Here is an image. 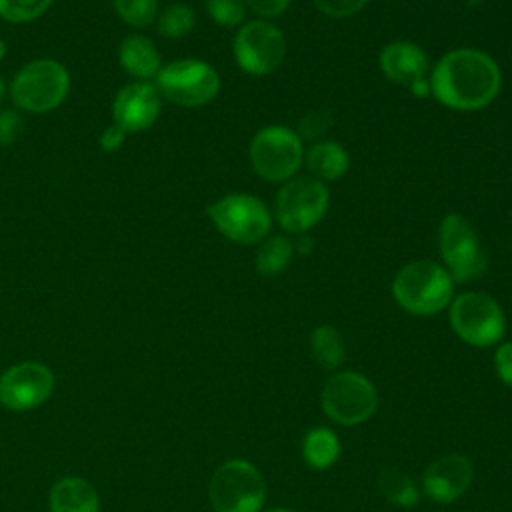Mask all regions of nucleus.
Listing matches in <instances>:
<instances>
[{
	"mask_svg": "<svg viewBox=\"0 0 512 512\" xmlns=\"http://www.w3.org/2000/svg\"><path fill=\"white\" fill-rule=\"evenodd\" d=\"M502 84L500 68L492 56L474 48L446 52L430 76V92L452 110H480L488 106Z\"/></svg>",
	"mask_w": 512,
	"mask_h": 512,
	"instance_id": "1",
	"label": "nucleus"
},
{
	"mask_svg": "<svg viewBox=\"0 0 512 512\" xmlns=\"http://www.w3.org/2000/svg\"><path fill=\"white\" fill-rule=\"evenodd\" d=\"M392 294L406 312L432 316L452 302L454 280L444 266L432 260H416L396 274Z\"/></svg>",
	"mask_w": 512,
	"mask_h": 512,
	"instance_id": "2",
	"label": "nucleus"
},
{
	"mask_svg": "<svg viewBox=\"0 0 512 512\" xmlns=\"http://www.w3.org/2000/svg\"><path fill=\"white\" fill-rule=\"evenodd\" d=\"M208 496L216 512H260L266 486L254 464L234 458L216 468Z\"/></svg>",
	"mask_w": 512,
	"mask_h": 512,
	"instance_id": "3",
	"label": "nucleus"
},
{
	"mask_svg": "<svg viewBox=\"0 0 512 512\" xmlns=\"http://www.w3.org/2000/svg\"><path fill=\"white\" fill-rule=\"evenodd\" d=\"M212 224L232 242L258 244L272 226V214L266 204L252 194H228L208 206Z\"/></svg>",
	"mask_w": 512,
	"mask_h": 512,
	"instance_id": "4",
	"label": "nucleus"
},
{
	"mask_svg": "<svg viewBox=\"0 0 512 512\" xmlns=\"http://www.w3.org/2000/svg\"><path fill=\"white\" fill-rule=\"evenodd\" d=\"M70 88L66 68L48 58L32 60L20 68L10 92L18 108L28 112H48L62 104Z\"/></svg>",
	"mask_w": 512,
	"mask_h": 512,
	"instance_id": "5",
	"label": "nucleus"
},
{
	"mask_svg": "<svg viewBox=\"0 0 512 512\" xmlns=\"http://www.w3.org/2000/svg\"><path fill=\"white\" fill-rule=\"evenodd\" d=\"M450 326L472 346L496 344L506 332V316L500 304L484 292H464L450 302Z\"/></svg>",
	"mask_w": 512,
	"mask_h": 512,
	"instance_id": "6",
	"label": "nucleus"
},
{
	"mask_svg": "<svg viewBox=\"0 0 512 512\" xmlns=\"http://www.w3.org/2000/svg\"><path fill=\"white\" fill-rule=\"evenodd\" d=\"M322 410L338 424L356 426L366 422L378 408V392L358 372H336L322 388Z\"/></svg>",
	"mask_w": 512,
	"mask_h": 512,
	"instance_id": "7",
	"label": "nucleus"
},
{
	"mask_svg": "<svg viewBox=\"0 0 512 512\" xmlns=\"http://www.w3.org/2000/svg\"><path fill=\"white\" fill-rule=\"evenodd\" d=\"M250 162L268 182H288L304 162L300 136L286 126H266L250 142Z\"/></svg>",
	"mask_w": 512,
	"mask_h": 512,
	"instance_id": "8",
	"label": "nucleus"
},
{
	"mask_svg": "<svg viewBox=\"0 0 512 512\" xmlns=\"http://www.w3.org/2000/svg\"><path fill=\"white\" fill-rule=\"evenodd\" d=\"M156 88L170 102L186 108L204 106L216 98L220 78L216 70L202 60H174L156 74Z\"/></svg>",
	"mask_w": 512,
	"mask_h": 512,
	"instance_id": "9",
	"label": "nucleus"
},
{
	"mask_svg": "<svg viewBox=\"0 0 512 512\" xmlns=\"http://www.w3.org/2000/svg\"><path fill=\"white\" fill-rule=\"evenodd\" d=\"M328 188L308 176L290 178L276 196V220L290 234H306L328 210Z\"/></svg>",
	"mask_w": 512,
	"mask_h": 512,
	"instance_id": "10",
	"label": "nucleus"
},
{
	"mask_svg": "<svg viewBox=\"0 0 512 512\" xmlns=\"http://www.w3.org/2000/svg\"><path fill=\"white\" fill-rule=\"evenodd\" d=\"M440 254L454 282L478 278L486 268V256L472 224L460 214H446L438 230Z\"/></svg>",
	"mask_w": 512,
	"mask_h": 512,
	"instance_id": "11",
	"label": "nucleus"
},
{
	"mask_svg": "<svg viewBox=\"0 0 512 512\" xmlns=\"http://www.w3.org/2000/svg\"><path fill=\"white\" fill-rule=\"evenodd\" d=\"M234 58L238 66L252 76L274 72L286 54V40L280 28L266 20L246 22L234 38Z\"/></svg>",
	"mask_w": 512,
	"mask_h": 512,
	"instance_id": "12",
	"label": "nucleus"
},
{
	"mask_svg": "<svg viewBox=\"0 0 512 512\" xmlns=\"http://www.w3.org/2000/svg\"><path fill=\"white\" fill-rule=\"evenodd\" d=\"M54 390V374L42 362H18L0 376V404L26 412L44 404Z\"/></svg>",
	"mask_w": 512,
	"mask_h": 512,
	"instance_id": "13",
	"label": "nucleus"
},
{
	"mask_svg": "<svg viewBox=\"0 0 512 512\" xmlns=\"http://www.w3.org/2000/svg\"><path fill=\"white\" fill-rule=\"evenodd\" d=\"M160 114V92L146 80L124 86L112 104L114 124L124 132H140L154 124Z\"/></svg>",
	"mask_w": 512,
	"mask_h": 512,
	"instance_id": "14",
	"label": "nucleus"
},
{
	"mask_svg": "<svg viewBox=\"0 0 512 512\" xmlns=\"http://www.w3.org/2000/svg\"><path fill=\"white\" fill-rule=\"evenodd\" d=\"M474 468L468 458L460 454H448L434 460L422 476L424 494L440 504L454 502L472 484Z\"/></svg>",
	"mask_w": 512,
	"mask_h": 512,
	"instance_id": "15",
	"label": "nucleus"
},
{
	"mask_svg": "<svg viewBox=\"0 0 512 512\" xmlns=\"http://www.w3.org/2000/svg\"><path fill=\"white\" fill-rule=\"evenodd\" d=\"M380 68L388 80L410 86L426 76L428 58L420 46L406 40H396L382 48Z\"/></svg>",
	"mask_w": 512,
	"mask_h": 512,
	"instance_id": "16",
	"label": "nucleus"
},
{
	"mask_svg": "<svg viewBox=\"0 0 512 512\" xmlns=\"http://www.w3.org/2000/svg\"><path fill=\"white\" fill-rule=\"evenodd\" d=\"M50 512H100L96 488L80 476L60 478L48 496Z\"/></svg>",
	"mask_w": 512,
	"mask_h": 512,
	"instance_id": "17",
	"label": "nucleus"
},
{
	"mask_svg": "<svg viewBox=\"0 0 512 512\" xmlns=\"http://www.w3.org/2000/svg\"><path fill=\"white\" fill-rule=\"evenodd\" d=\"M304 162L316 180H338L346 174L350 158L346 150L332 140H320L304 152Z\"/></svg>",
	"mask_w": 512,
	"mask_h": 512,
	"instance_id": "18",
	"label": "nucleus"
},
{
	"mask_svg": "<svg viewBox=\"0 0 512 512\" xmlns=\"http://www.w3.org/2000/svg\"><path fill=\"white\" fill-rule=\"evenodd\" d=\"M120 64L130 76L138 80H148L162 68L158 48L144 36H128L122 42Z\"/></svg>",
	"mask_w": 512,
	"mask_h": 512,
	"instance_id": "19",
	"label": "nucleus"
},
{
	"mask_svg": "<svg viewBox=\"0 0 512 512\" xmlns=\"http://www.w3.org/2000/svg\"><path fill=\"white\" fill-rule=\"evenodd\" d=\"M302 456L306 464L314 470L330 468L340 456V440L330 428H324V426L312 428L304 436Z\"/></svg>",
	"mask_w": 512,
	"mask_h": 512,
	"instance_id": "20",
	"label": "nucleus"
},
{
	"mask_svg": "<svg viewBox=\"0 0 512 512\" xmlns=\"http://www.w3.org/2000/svg\"><path fill=\"white\" fill-rule=\"evenodd\" d=\"M310 350L314 360L326 370L338 368L344 360V340L340 332L328 324H322L312 330Z\"/></svg>",
	"mask_w": 512,
	"mask_h": 512,
	"instance_id": "21",
	"label": "nucleus"
},
{
	"mask_svg": "<svg viewBox=\"0 0 512 512\" xmlns=\"http://www.w3.org/2000/svg\"><path fill=\"white\" fill-rule=\"evenodd\" d=\"M292 256H294V244L286 236L278 234V236L264 238L256 252V270L262 276H276L282 270H286Z\"/></svg>",
	"mask_w": 512,
	"mask_h": 512,
	"instance_id": "22",
	"label": "nucleus"
},
{
	"mask_svg": "<svg viewBox=\"0 0 512 512\" xmlns=\"http://www.w3.org/2000/svg\"><path fill=\"white\" fill-rule=\"evenodd\" d=\"M378 490L382 492V496L388 502H392L400 508H412L420 500V492H418L416 484L412 482V478L402 474L400 470H392V468H386L380 472Z\"/></svg>",
	"mask_w": 512,
	"mask_h": 512,
	"instance_id": "23",
	"label": "nucleus"
},
{
	"mask_svg": "<svg viewBox=\"0 0 512 512\" xmlns=\"http://www.w3.org/2000/svg\"><path fill=\"white\" fill-rule=\"evenodd\" d=\"M196 22V14L188 4H170L162 10V14L158 16V34H162L164 38H182L186 36Z\"/></svg>",
	"mask_w": 512,
	"mask_h": 512,
	"instance_id": "24",
	"label": "nucleus"
},
{
	"mask_svg": "<svg viewBox=\"0 0 512 512\" xmlns=\"http://www.w3.org/2000/svg\"><path fill=\"white\" fill-rule=\"evenodd\" d=\"M116 12L126 20L128 24L136 28H146L156 18V0H112Z\"/></svg>",
	"mask_w": 512,
	"mask_h": 512,
	"instance_id": "25",
	"label": "nucleus"
},
{
	"mask_svg": "<svg viewBox=\"0 0 512 512\" xmlns=\"http://www.w3.org/2000/svg\"><path fill=\"white\" fill-rule=\"evenodd\" d=\"M52 0H0V16L8 22H28L48 10Z\"/></svg>",
	"mask_w": 512,
	"mask_h": 512,
	"instance_id": "26",
	"label": "nucleus"
},
{
	"mask_svg": "<svg viewBox=\"0 0 512 512\" xmlns=\"http://www.w3.org/2000/svg\"><path fill=\"white\" fill-rule=\"evenodd\" d=\"M206 10L216 24L224 28H234L244 20L246 2L244 0H206Z\"/></svg>",
	"mask_w": 512,
	"mask_h": 512,
	"instance_id": "27",
	"label": "nucleus"
},
{
	"mask_svg": "<svg viewBox=\"0 0 512 512\" xmlns=\"http://www.w3.org/2000/svg\"><path fill=\"white\" fill-rule=\"evenodd\" d=\"M316 8L332 18H346L364 8L368 0H312Z\"/></svg>",
	"mask_w": 512,
	"mask_h": 512,
	"instance_id": "28",
	"label": "nucleus"
},
{
	"mask_svg": "<svg viewBox=\"0 0 512 512\" xmlns=\"http://www.w3.org/2000/svg\"><path fill=\"white\" fill-rule=\"evenodd\" d=\"M22 130H24V122L18 112L14 110L0 112V146H8L14 140H18Z\"/></svg>",
	"mask_w": 512,
	"mask_h": 512,
	"instance_id": "29",
	"label": "nucleus"
},
{
	"mask_svg": "<svg viewBox=\"0 0 512 512\" xmlns=\"http://www.w3.org/2000/svg\"><path fill=\"white\" fill-rule=\"evenodd\" d=\"M494 366H496L498 378L508 388H512V342H504L498 346L494 354Z\"/></svg>",
	"mask_w": 512,
	"mask_h": 512,
	"instance_id": "30",
	"label": "nucleus"
},
{
	"mask_svg": "<svg viewBox=\"0 0 512 512\" xmlns=\"http://www.w3.org/2000/svg\"><path fill=\"white\" fill-rule=\"evenodd\" d=\"M244 2L254 14L262 18H276L290 6V0H244Z\"/></svg>",
	"mask_w": 512,
	"mask_h": 512,
	"instance_id": "31",
	"label": "nucleus"
},
{
	"mask_svg": "<svg viewBox=\"0 0 512 512\" xmlns=\"http://www.w3.org/2000/svg\"><path fill=\"white\" fill-rule=\"evenodd\" d=\"M124 138H126V132H124L118 124H110V126H106V128L102 130V134H100V146H102L106 152H116V150L122 146Z\"/></svg>",
	"mask_w": 512,
	"mask_h": 512,
	"instance_id": "32",
	"label": "nucleus"
},
{
	"mask_svg": "<svg viewBox=\"0 0 512 512\" xmlns=\"http://www.w3.org/2000/svg\"><path fill=\"white\" fill-rule=\"evenodd\" d=\"M416 96H426V94H430V82L426 80V78H420V80H416L414 84H410L408 86Z\"/></svg>",
	"mask_w": 512,
	"mask_h": 512,
	"instance_id": "33",
	"label": "nucleus"
},
{
	"mask_svg": "<svg viewBox=\"0 0 512 512\" xmlns=\"http://www.w3.org/2000/svg\"><path fill=\"white\" fill-rule=\"evenodd\" d=\"M300 238H298V248H300V252H308L310 248H312V240L306 236V234H298Z\"/></svg>",
	"mask_w": 512,
	"mask_h": 512,
	"instance_id": "34",
	"label": "nucleus"
},
{
	"mask_svg": "<svg viewBox=\"0 0 512 512\" xmlns=\"http://www.w3.org/2000/svg\"><path fill=\"white\" fill-rule=\"evenodd\" d=\"M4 54H6V46H4V42L0 40V60L4 58Z\"/></svg>",
	"mask_w": 512,
	"mask_h": 512,
	"instance_id": "35",
	"label": "nucleus"
},
{
	"mask_svg": "<svg viewBox=\"0 0 512 512\" xmlns=\"http://www.w3.org/2000/svg\"><path fill=\"white\" fill-rule=\"evenodd\" d=\"M4 92H6V86H4V82H2V78H0V100L4 98Z\"/></svg>",
	"mask_w": 512,
	"mask_h": 512,
	"instance_id": "36",
	"label": "nucleus"
},
{
	"mask_svg": "<svg viewBox=\"0 0 512 512\" xmlns=\"http://www.w3.org/2000/svg\"><path fill=\"white\" fill-rule=\"evenodd\" d=\"M270 512H294V510H288V508H276V510H270Z\"/></svg>",
	"mask_w": 512,
	"mask_h": 512,
	"instance_id": "37",
	"label": "nucleus"
}]
</instances>
